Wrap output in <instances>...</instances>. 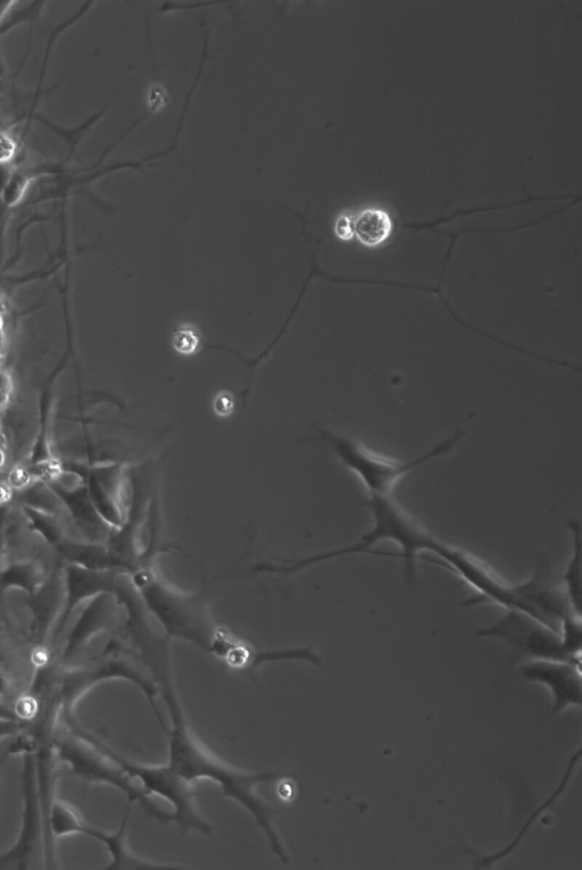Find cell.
Returning <instances> with one entry per match:
<instances>
[{
  "instance_id": "25",
  "label": "cell",
  "mask_w": 582,
  "mask_h": 870,
  "mask_svg": "<svg viewBox=\"0 0 582 870\" xmlns=\"http://www.w3.org/2000/svg\"><path fill=\"white\" fill-rule=\"evenodd\" d=\"M15 169L14 163H0V195L10 182Z\"/></svg>"
},
{
  "instance_id": "27",
  "label": "cell",
  "mask_w": 582,
  "mask_h": 870,
  "mask_svg": "<svg viewBox=\"0 0 582 870\" xmlns=\"http://www.w3.org/2000/svg\"><path fill=\"white\" fill-rule=\"evenodd\" d=\"M8 693H10V682L3 673H0V698H5Z\"/></svg>"
},
{
  "instance_id": "21",
  "label": "cell",
  "mask_w": 582,
  "mask_h": 870,
  "mask_svg": "<svg viewBox=\"0 0 582 870\" xmlns=\"http://www.w3.org/2000/svg\"><path fill=\"white\" fill-rule=\"evenodd\" d=\"M19 155V142L5 130L0 129V163H14Z\"/></svg>"
},
{
  "instance_id": "3",
  "label": "cell",
  "mask_w": 582,
  "mask_h": 870,
  "mask_svg": "<svg viewBox=\"0 0 582 870\" xmlns=\"http://www.w3.org/2000/svg\"><path fill=\"white\" fill-rule=\"evenodd\" d=\"M365 505L372 514L373 526L355 545L307 557L289 565H268L265 568L266 573L291 574L338 557L372 554L371 548L378 545L379 542L392 541L402 550L401 556L404 559L406 579L412 580L415 576V570H417L418 558L421 557L422 552H435L442 542L432 537L392 496H369Z\"/></svg>"
},
{
  "instance_id": "29",
  "label": "cell",
  "mask_w": 582,
  "mask_h": 870,
  "mask_svg": "<svg viewBox=\"0 0 582 870\" xmlns=\"http://www.w3.org/2000/svg\"><path fill=\"white\" fill-rule=\"evenodd\" d=\"M4 348H5V336H4L2 326H0V356L3 355Z\"/></svg>"
},
{
  "instance_id": "11",
  "label": "cell",
  "mask_w": 582,
  "mask_h": 870,
  "mask_svg": "<svg viewBox=\"0 0 582 870\" xmlns=\"http://www.w3.org/2000/svg\"><path fill=\"white\" fill-rule=\"evenodd\" d=\"M512 593L514 610L538 619L556 632L560 631L563 619L575 613L564 590L553 582L546 564H539L530 580L512 584Z\"/></svg>"
},
{
  "instance_id": "9",
  "label": "cell",
  "mask_w": 582,
  "mask_h": 870,
  "mask_svg": "<svg viewBox=\"0 0 582 870\" xmlns=\"http://www.w3.org/2000/svg\"><path fill=\"white\" fill-rule=\"evenodd\" d=\"M477 634L481 638L497 639L510 644L528 660H569L580 663L565 654L559 632L520 610H507L504 617L486 629L479 630Z\"/></svg>"
},
{
  "instance_id": "7",
  "label": "cell",
  "mask_w": 582,
  "mask_h": 870,
  "mask_svg": "<svg viewBox=\"0 0 582 870\" xmlns=\"http://www.w3.org/2000/svg\"><path fill=\"white\" fill-rule=\"evenodd\" d=\"M323 438L330 443L342 463L359 476L364 487L367 488L369 496L388 497L392 496L396 485L406 474L432 459L450 453L462 438V433L456 432L451 439L440 443L428 454L410 463L398 462V460L373 453L361 443L351 439L337 437V435L329 433H323Z\"/></svg>"
},
{
  "instance_id": "22",
  "label": "cell",
  "mask_w": 582,
  "mask_h": 870,
  "mask_svg": "<svg viewBox=\"0 0 582 870\" xmlns=\"http://www.w3.org/2000/svg\"><path fill=\"white\" fill-rule=\"evenodd\" d=\"M354 216L344 213L337 217L335 223V234L338 239L343 241H351L354 239Z\"/></svg>"
},
{
  "instance_id": "14",
  "label": "cell",
  "mask_w": 582,
  "mask_h": 870,
  "mask_svg": "<svg viewBox=\"0 0 582 870\" xmlns=\"http://www.w3.org/2000/svg\"><path fill=\"white\" fill-rule=\"evenodd\" d=\"M110 608L111 606L108 605L95 606L81 616L80 621L70 634L68 644H66L63 656L65 663H70L73 658H76L96 634L111 627L114 613Z\"/></svg>"
},
{
  "instance_id": "17",
  "label": "cell",
  "mask_w": 582,
  "mask_h": 870,
  "mask_svg": "<svg viewBox=\"0 0 582 870\" xmlns=\"http://www.w3.org/2000/svg\"><path fill=\"white\" fill-rule=\"evenodd\" d=\"M86 821L70 803L54 798L49 808L47 826L52 843L63 836L78 835Z\"/></svg>"
},
{
  "instance_id": "12",
  "label": "cell",
  "mask_w": 582,
  "mask_h": 870,
  "mask_svg": "<svg viewBox=\"0 0 582 870\" xmlns=\"http://www.w3.org/2000/svg\"><path fill=\"white\" fill-rule=\"evenodd\" d=\"M520 674L530 682L545 685L551 692L555 713L570 707H581L580 663L569 660H527Z\"/></svg>"
},
{
  "instance_id": "5",
  "label": "cell",
  "mask_w": 582,
  "mask_h": 870,
  "mask_svg": "<svg viewBox=\"0 0 582 870\" xmlns=\"http://www.w3.org/2000/svg\"><path fill=\"white\" fill-rule=\"evenodd\" d=\"M111 680H124L137 685L145 693L162 729L165 732L168 731L160 708L157 706L159 685L137 654H133V652L131 654L115 642L108 646L105 654L96 663L78 669V671L66 673L58 681L60 717L63 721L74 718V708L91 689L97 687L99 683Z\"/></svg>"
},
{
  "instance_id": "10",
  "label": "cell",
  "mask_w": 582,
  "mask_h": 870,
  "mask_svg": "<svg viewBox=\"0 0 582 870\" xmlns=\"http://www.w3.org/2000/svg\"><path fill=\"white\" fill-rule=\"evenodd\" d=\"M434 554L476 591V596L465 602V606L495 604L506 610L513 609L512 583L503 581L475 556L443 542Z\"/></svg>"
},
{
  "instance_id": "4",
  "label": "cell",
  "mask_w": 582,
  "mask_h": 870,
  "mask_svg": "<svg viewBox=\"0 0 582 870\" xmlns=\"http://www.w3.org/2000/svg\"><path fill=\"white\" fill-rule=\"evenodd\" d=\"M63 722L66 732L56 733L55 754L56 759L69 767L74 777L88 783L112 786L126 794L130 806L136 802L157 821L173 822L172 814L157 807L137 782L105 754L96 735L83 729L74 718Z\"/></svg>"
},
{
  "instance_id": "26",
  "label": "cell",
  "mask_w": 582,
  "mask_h": 870,
  "mask_svg": "<svg viewBox=\"0 0 582 870\" xmlns=\"http://www.w3.org/2000/svg\"><path fill=\"white\" fill-rule=\"evenodd\" d=\"M0 719H7V721H23L18 714V711H16V708L7 705L3 698H0Z\"/></svg>"
},
{
  "instance_id": "30",
  "label": "cell",
  "mask_w": 582,
  "mask_h": 870,
  "mask_svg": "<svg viewBox=\"0 0 582 870\" xmlns=\"http://www.w3.org/2000/svg\"><path fill=\"white\" fill-rule=\"evenodd\" d=\"M8 756H11V754H10V751L7 750V751L5 752V755L3 756V758L0 759V773H2V769H3V766H4V764H5V760H6V758H7Z\"/></svg>"
},
{
  "instance_id": "2",
  "label": "cell",
  "mask_w": 582,
  "mask_h": 870,
  "mask_svg": "<svg viewBox=\"0 0 582 870\" xmlns=\"http://www.w3.org/2000/svg\"><path fill=\"white\" fill-rule=\"evenodd\" d=\"M135 583L141 601L157 619L166 638L194 644L237 671H245L251 663L253 646L215 625L202 598L171 588L149 564L143 570L138 568Z\"/></svg>"
},
{
  "instance_id": "19",
  "label": "cell",
  "mask_w": 582,
  "mask_h": 870,
  "mask_svg": "<svg viewBox=\"0 0 582 870\" xmlns=\"http://www.w3.org/2000/svg\"><path fill=\"white\" fill-rule=\"evenodd\" d=\"M33 181L32 173L16 167L10 182L0 195V200L7 208H14L26 199Z\"/></svg>"
},
{
  "instance_id": "24",
  "label": "cell",
  "mask_w": 582,
  "mask_h": 870,
  "mask_svg": "<svg viewBox=\"0 0 582 870\" xmlns=\"http://www.w3.org/2000/svg\"><path fill=\"white\" fill-rule=\"evenodd\" d=\"M213 407L215 413L219 416H229L232 412H234V396H232L231 393L228 391L220 392L219 395L216 396L214 399Z\"/></svg>"
},
{
  "instance_id": "16",
  "label": "cell",
  "mask_w": 582,
  "mask_h": 870,
  "mask_svg": "<svg viewBox=\"0 0 582 870\" xmlns=\"http://www.w3.org/2000/svg\"><path fill=\"white\" fill-rule=\"evenodd\" d=\"M572 534V554L562 577L564 593L573 612L581 615V524L579 520L568 522Z\"/></svg>"
},
{
  "instance_id": "28",
  "label": "cell",
  "mask_w": 582,
  "mask_h": 870,
  "mask_svg": "<svg viewBox=\"0 0 582 870\" xmlns=\"http://www.w3.org/2000/svg\"><path fill=\"white\" fill-rule=\"evenodd\" d=\"M13 4L14 3H12V2L0 3V20H2L4 18L6 12L8 11V8H10Z\"/></svg>"
},
{
  "instance_id": "13",
  "label": "cell",
  "mask_w": 582,
  "mask_h": 870,
  "mask_svg": "<svg viewBox=\"0 0 582 870\" xmlns=\"http://www.w3.org/2000/svg\"><path fill=\"white\" fill-rule=\"evenodd\" d=\"M130 810L131 806L129 805L127 813L126 815H124L122 824L118 832L107 833L101 830V828H97L86 822L85 825H83L80 834L89 836V838L101 842L103 846L107 849L108 853H110L111 864L105 867V869L122 870L171 868V866H164L152 863V861H146L143 858H139L138 856L133 855V853L129 850L126 842V832L128 826V819L130 816Z\"/></svg>"
},
{
  "instance_id": "8",
  "label": "cell",
  "mask_w": 582,
  "mask_h": 870,
  "mask_svg": "<svg viewBox=\"0 0 582 870\" xmlns=\"http://www.w3.org/2000/svg\"><path fill=\"white\" fill-rule=\"evenodd\" d=\"M99 746L105 754L118 765L132 780L140 783V788L147 794H157L170 802L173 808V822L178 825L182 834L199 832L206 836L212 835V827L205 821L196 807L198 792L193 783L182 779L168 765L146 766L133 763L123 757L110 746L97 738Z\"/></svg>"
},
{
  "instance_id": "6",
  "label": "cell",
  "mask_w": 582,
  "mask_h": 870,
  "mask_svg": "<svg viewBox=\"0 0 582 870\" xmlns=\"http://www.w3.org/2000/svg\"><path fill=\"white\" fill-rule=\"evenodd\" d=\"M21 755L20 831L12 848L0 853V870L55 869L56 858L49 849L45 816L38 789L33 739Z\"/></svg>"
},
{
  "instance_id": "18",
  "label": "cell",
  "mask_w": 582,
  "mask_h": 870,
  "mask_svg": "<svg viewBox=\"0 0 582 870\" xmlns=\"http://www.w3.org/2000/svg\"><path fill=\"white\" fill-rule=\"evenodd\" d=\"M63 363L56 368L54 373L49 376L45 384V388L43 393L40 396V415H41V430L39 433V438L35 445V450H33L32 459L33 463L39 464L40 460L47 458L49 456L48 450V442H47V424L49 415H51L53 401H54V388L55 383L58 378V374H60L62 370Z\"/></svg>"
},
{
  "instance_id": "31",
  "label": "cell",
  "mask_w": 582,
  "mask_h": 870,
  "mask_svg": "<svg viewBox=\"0 0 582 870\" xmlns=\"http://www.w3.org/2000/svg\"><path fill=\"white\" fill-rule=\"evenodd\" d=\"M0 307H2V299H0Z\"/></svg>"
},
{
  "instance_id": "23",
  "label": "cell",
  "mask_w": 582,
  "mask_h": 870,
  "mask_svg": "<svg viewBox=\"0 0 582 870\" xmlns=\"http://www.w3.org/2000/svg\"><path fill=\"white\" fill-rule=\"evenodd\" d=\"M31 721H7L0 719V740L14 738L29 729Z\"/></svg>"
},
{
  "instance_id": "20",
  "label": "cell",
  "mask_w": 582,
  "mask_h": 870,
  "mask_svg": "<svg viewBox=\"0 0 582 870\" xmlns=\"http://www.w3.org/2000/svg\"><path fill=\"white\" fill-rule=\"evenodd\" d=\"M199 342H201V339H199L198 333L193 326H180V328L173 333V348L180 355H194L198 349Z\"/></svg>"
},
{
  "instance_id": "15",
  "label": "cell",
  "mask_w": 582,
  "mask_h": 870,
  "mask_svg": "<svg viewBox=\"0 0 582 870\" xmlns=\"http://www.w3.org/2000/svg\"><path fill=\"white\" fill-rule=\"evenodd\" d=\"M354 238L364 247L377 248L392 236V217L380 208L363 209L354 216Z\"/></svg>"
},
{
  "instance_id": "1",
  "label": "cell",
  "mask_w": 582,
  "mask_h": 870,
  "mask_svg": "<svg viewBox=\"0 0 582 870\" xmlns=\"http://www.w3.org/2000/svg\"><path fill=\"white\" fill-rule=\"evenodd\" d=\"M171 715L168 733V765L174 773L189 783L206 780L219 785L222 796L243 806L251 814L270 842L274 855L288 863L287 851L280 840L274 817L278 810L257 794V786L285 780L290 776L280 772L248 773L224 763L204 747L186 723L179 700L166 704Z\"/></svg>"
}]
</instances>
